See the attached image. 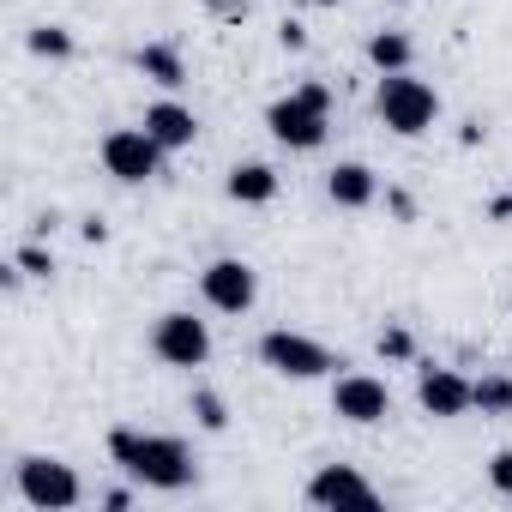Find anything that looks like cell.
Instances as JSON below:
<instances>
[{
	"instance_id": "7a4b0ae2",
	"label": "cell",
	"mask_w": 512,
	"mask_h": 512,
	"mask_svg": "<svg viewBox=\"0 0 512 512\" xmlns=\"http://www.w3.org/2000/svg\"><path fill=\"white\" fill-rule=\"evenodd\" d=\"M266 127H272V139L290 145V151H320V145H326V127H332V85H320V79L296 85L290 97H278V103L266 109Z\"/></svg>"
},
{
	"instance_id": "ac0fdd59",
	"label": "cell",
	"mask_w": 512,
	"mask_h": 512,
	"mask_svg": "<svg viewBox=\"0 0 512 512\" xmlns=\"http://www.w3.org/2000/svg\"><path fill=\"white\" fill-rule=\"evenodd\" d=\"M31 55H49V61H67V55H73V37H67L61 25H37V31H31Z\"/></svg>"
},
{
	"instance_id": "3957f363",
	"label": "cell",
	"mask_w": 512,
	"mask_h": 512,
	"mask_svg": "<svg viewBox=\"0 0 512 512\" xmlns=\"http://www.w3.org/2000/svg\"><path fill=\"white\" fill-rule=\"evenodd\" d=\"M374 115H380L398 139H416V133L434 127L440 97H434V85H422V79H410V73H380V85H374Z\"/></svg>"
},
{
	"instance_id": "9c48e42d",
	"label": "cell",
	"mask_w": 512,
	"mask_h": 512,
	"mask_svg": "<svg viewBox=\"0 0 512 512\" xmlns=\"http://www.w3.org/2000/svg\"><path fill=\"white\" fill-rule=\"evenodd\" d=\"M199 296L217 308V314H247L253 296H260V278H253L247 260H211L199 272Z\"/></svg>"
},
{
	"instance_id": "30bf717a",
	"label": "cell",
	"mask_w": 512,
	"mask_h": 512,
	"mask_svg": "<svg viewBox=\"0 0 512 512\" xmlns=\"http://www.w3.org/2000/svg\"><path fill=\"white\" fill-rule=\"evenodd\" d=\"M332 410H338L344 422H356V428H374V422L392 416V392H386V380H374V374H338Z\"/></svg>"
},
{
	"instance_id": "ffe728a7",
	"label": "cell",
	"mask_w": 512,
	"mask_h": 512,
	"mask_svg": "<svg viewBox=\"0 0 512 512\" xmlns=\"http://www.w3.org/2000/svg\"><path fill=\"white\" fill-rule=\"evenodd\" d=\"M13 260H19V266H25L31 278H49V272H55V253H49L43 241H25V247L13 253Z\"/></svg>"
},
{
	"instance_id": "603a6c76",
	"label": "cell",
	"mask_w": 512,
	"mask_h": 512,
	"mask_svg": "<svg viewBox=\"0 0 512 512\" xmlns=\"http://www.w3.org/2000/svg\"><path fill=\"white\" fill-rule=\"evenodd\" d=\"M278 37H284V49H308V31H302V25H290V19H284V31H278Z\"/></svg>"
},
{
	"instance_id": "5bb4252c",
	"label": "cell",
	"mask_w": 512,
	"mask_h": 512,
	"mask_svg": "<svg viewBox=\"0 0 512 512\" xmlns=\"http://www.w3.org/2000/svg\"><path fill=\"white\" fill-rule=\"evenodd\" d=\"M223 193L235 205H266V199H278V175H272V163H235Z\"/></svg>"
},
{
	"instance_id": "8992f818",
	"label": "cell",
	"mask_w": 512,
	"mask_h": 512,
	"mask_svg": "<svg viewBox=\"0 0 512 512\" xmlns=\"http://www.w3.org/2000/svg\"><path fill=\"white\" fill-rule=\"evenodd\" d=\"M103 169H109L115 181L139 187V181H151V175L163 169V145L145 133V121H139V127H115V133L103 139Z\"/></svg>"
},
{
	"instance_id": "e0dca14e",
	"label": "cell",
	"mask_w": 512,
	"mask_h": 512,
	"mask_svg": "<svg viewBox=\"0 0 512 512\" xmlns=\"http://www.w3.org/2000/svg\"><path fill=\"white\" fill-rule=\"evenodd\" d=\"M476 404H482V416H506L512 410V380L506 374H482L476 380Z\"/></svg>"
},
{
	"instance_id": "4fadbf2b",
	"label": "cell",
	"mask_w": 512,
	"mask_h": 512,
	"mask_svg": "<svg viewBox=\"0 0 512 512\" xmlns=\"http://www.w3.org/2000/svg\"><path fill=\"white\" fill-rule=\"evenodd\" d=\"M326 193H332V205L362 211V205H374L380 181H374V169H368V163H338V169L326 175Z\"/></svg>"
},
{
	"instance_id": "ba28073f",
	"label": "cell",
	"mask_w": 512,
	"mask_h": 512,
	"mask_svg": "<svg viewBox=\"0 0 512 512\" xmlns=\"http://www.w3.org/2000/svg\"><path fill=\"white\" fill-rule=\"evenodd\" d=\"M308 500L326 506V512H344V506L374 512V506H380V488H374L362 470H350V464H320V470L308 476Z\"/></svg>"
},
{
	"instance_id": "277c9868",
	"label": "cell",
	"mask_w": 512,
	"mask_h": 512,
	"mask_svg": "<svg viewBox=\"0 0 512 512\" xmlns=\"http://www.w3.org/2000/svg\"><path fill=\"white\" fill-rule=\"evenodd\" d=\"M19 500L37 506V512H67V506L85 500V482L73 476V464L31 452V458H19Z\"/></svg>"
},
{
	"instance_id": "2e32d148",
	"label": "cell",
	"mask_w": 512,
	"mask_h": 512,
	"mask_svg": "<svg viewBox=\"0 0 512 512\" xmlns=\"http://www.w3.org/2000/svg\"><path fill=\"white\" fill-rule=\"evenodd\" d=\"M410 55H416V49H410L404 31H374V37H368V61H374L380 73H410Z\"/></svg>"
},
{
	"instance_id": "7402d4cb",
	"label": "cell",
	"mask_w": 512,
	"mask_h": 512,
	"mask_svg": "<svg viewBox=\"0 0 512 512\" xmlns=\"http://www.w3.org/2000/svg\"><path fill=\"white\" fill-rule=\"evenodd\" d=\"M488 482H494V488H500V494H512V446H506V452H494V458H488Z\"/></svg>"
},
{
	"instance_id": "d6986e66",
	"label": "cell",
	"mask_w": 512,
	"mask_h": 512,
	"mask_svg": "<svg viewBox=\"0 0 512 512\" xmlns=\"http://www.w3.org/2000/svg\"><path fill=\"white\" fill-rule=\"evenodd\" d=\"M193 416H199L205 434H223V428H229V410H223L217 392H193Z\"/></svg>"
},
{
	"instance_id": "6da1fadb",
	"label": "cell",
	"mask_w": 512,
	"mask_h": 512,
	"mask_svg": "<svg viewBox=\"0 0 512 512\" xmlns=\"http://www.w3.org/2000/svg\"><path fill=\"white\" fill-rule=\"evenodd\" d=\"M109 458H115L133 482L163 488V494H181V488L193 482V458H187V446H181L175 434H133V428H115V434H109Z\"/></svg>"
},
{
	"instance_id": "7c38bea8",
	"label": "cell",
	"mask_w": 512,
	"mask_h": 512,
	"mask_svg": "<svg viewBox=\"0 0 512 512\" xmlns=\"http://www.w3.org/2000/svg\"><path fill=\"white\" fill-rule=\"evenodd\" d=\"M145 133H151L163 151H187V145L199 139V115H193V109H181L175 97H163V103H151V109H145Z\"/></svg>"
},
{
	"instance_id": "8fae6325",
	"label": "cell",
	"mask_w": 512,
	"mask_h": 512,
	"mask_svg": "<svg viewBox=\"0 0 512 512\" xmlns=\"http://www.w3.org/2000/svg\"><path fill=\"white\" fill-rule=\"evenodd\" d=\"M416 398H422V410H428V416L452 422V416H464V410L476 404V380H464V374H452V368H422Z\"/></svg>"
},
{
	"instance_id": "9a60e30c",
	"label": "cell",
	"mask_w": 512,
	"mask_h": 512,
	"mask_svg": "<svg viewBox=\"0 0 512 512\" xmlns=\"http://www.w3.org/2000/svg\"><path fill=\"white\" fill-rule=\"evenodd\" d=\"M133 67H139L151 85H163V91L187 85V61H181V49H175V43H145V49L133 55Z\"/></svg>"
},
{
	"instance_id": "44dd1931",
	"label": "cell",
	"mask_w": 512,
	"mask_h": 512,
	"mask_svg": "<svg viewBox=\"0 0 512 512\" xmlns=\"http://www.w3.org/2000/svg\"><path fill=\"white\" fill-rule=\"evenodd\" d=\"M380 356H392V362H410V356H416L410 332H404V326H386V332H380Z\"/></svg>"
},
{
	"instance_id": "52a82bcc",
	"label": "cell",
	"mask_w": 512,
	"mask_h": 512,
	"mask_svg": "<svg viewBox=\"0 0 512 512\" xmlns=\"http://www.w3.org/2000/svg\"><path fill=\"white\" fill-rule=\"evenodd\" d=\"M151 350L169 368H205L211 362V332H205V320H193V314L175 308V314H163L151 326Z\"/></svg>"
},
{
	"instance_id": "cb8c5ba5",
	"label": "cell",
	"mask_w": 512,
	"mask_h": 512,
	"mask_svg": "<svg viewBox=\"0 0 512 512\" xmlns=\"http://www.w3.org/2000/svg\"><path fill=\"white\" fill-rule=\"evenodd\" d=\"M314 7H338V0H314Z\"/></svg>"
},
{
	"instance_id": "5b68a950",
	"label": "cell",
	"mask_w": 512,
	"mask_h": 512,
	"mask_svg": "<svg viewBox=\"0 0 512 512\" xmlns=\"http://www.w3.org/2000/svg\"><path fill=\"white\" fill-rule=\"evenodd\" d=\"M260 362H266L272 374H284V380H320V374L344 368L326 344H314L308 332H284V326L260 338Z\"/></svg>"
}]
</instances>
